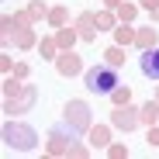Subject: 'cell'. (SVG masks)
<instances>
[{
  "label": "cell",
  "mask_w": 159,
  "mask_h": 159,
  "mask_svg": "<svg viewBox=\"0 0 159 159\" xmlns=\"http://www.w3.org/2000/svg\"><path fill=\"white\" fill-rule=\"evenodd\" d=\"M87 87H90L93 93H114V87H118V73H114L111 66H97V69L87 73Z\"/></svg>",
  "instance_id": "cell-1"
},
{
  "label": "cell",
  "mask_w": 159,
  "mask_h": 159,
  "mask_svg": "<svg viewBox=\"0 0 159 159\" xmlns=\"http://www.w3.org/2000/svg\"><path fill=\"white\" fill-rule=\"evenodd\" d=\"M142 73H145L149 80H159V48H152V52L142 56Z\"/></svg>",
  "instance_id": "cell-2"
}]
</instances>
